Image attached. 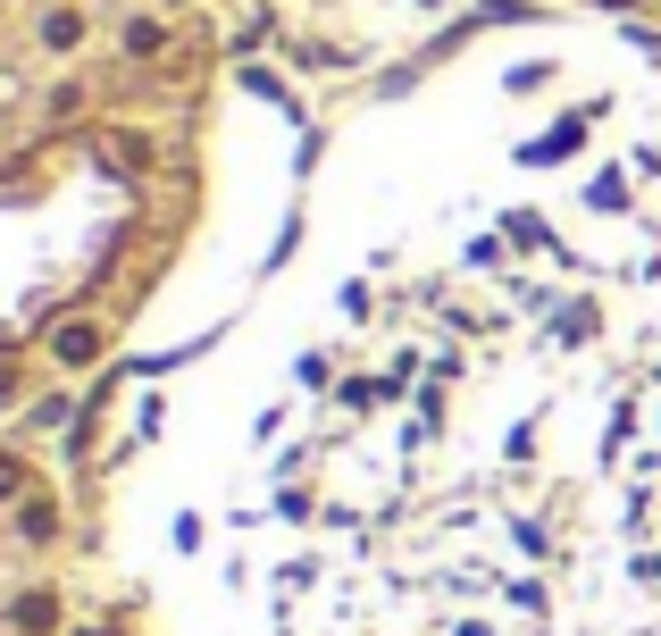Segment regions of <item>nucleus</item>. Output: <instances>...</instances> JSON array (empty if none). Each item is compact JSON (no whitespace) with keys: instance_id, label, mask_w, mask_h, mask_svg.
<instances>
[{"instance_id":"f257e3e1","label":"nucleus","mask_w":661,"mask_h":636,"mask_svg":"<svg viewBox=\"0 0 661 636\" xmlns=\"http://www.w3.org/2000/svg\"><path fill=\"white\" fill-rule=\"evenodd\" d=\"M168 503L235 636H661V101L519 68L335 151Z\"/></svg>"},{"instance_id":"f03ea898","label":"nucleus","mask_w":661,"mask_h":636,"mask_svg":"<svg viewBox=\"0 0 661 636\" xmlns=\"http://www.w3.org/2000/svg\"><path fill=\"white\" fill-rule=\"evenodd\" d=\"M218 209L209 68L152 0H0V419L93 386Z\"/></svg>"}]
</instances>
